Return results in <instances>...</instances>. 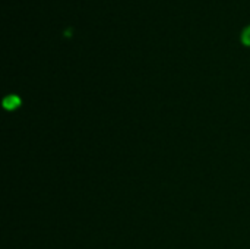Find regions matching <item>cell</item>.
Segmentation results:
<instances>
[{
  "instance_id": "cell-1",
  "label": "cell",
  "mask_w": 250,
  "mask_h": 249,
  "mask_svg": "<svg viewBox=\"0 0 250 249\" xmlns=\"http://www.w3.org/2000/svg\"><path fill=\"white\" fill-rule=\"evenodd\" d=\"M19 98L16 97V95H9L7 98H4V101H3V106L6 107V109H16L18 106H19Z\"/></svg>"
},
{
  "instance_id": "cell-2",
  "label": "cell",
  "mask_w": 250,
  "mask_h": 249,
  "mask_svg": "<svg viewBox=\"0 0 250 249\" xmlns=\"http://www.w3.org/2000/svg\"><path fill=\"white\" fill-rule=\"evenodd\" d=\"M242 41H243L245 45H250V25L243 29V32H242Z\"/></svg>"
}]
</instances>
